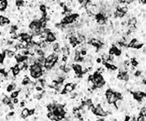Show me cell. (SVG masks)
Masks as SVG:
<instances>
[{
    "instance_id": "12",
    "label": "cell",
    "mask_w": 146,
    "mask_h": 121,
    "mask_svg": "<svg viewBox=\"0 0 146 121\" xmlns=\"http://www.w3.org/2000/svg\"><path fill=\"white\" fill-rule=\"evenodd\" d=\"M128 23V25H137V19L134 18V17H132V18H129L127 21Z\"/></svg>"
},
{
    "instance_id": "7",
    "label": "cell",
    "mask_w": 146,
    "mask_h": 121,
    "mask_svg": "<svg viewBox=\"0 0 146 121\" xmlns=\"http://www.w3.org/2000/svg\"><path fill=\"white\" fill-rule=\"evenodd\" d=\"M118 78L120 81L128 82V80H129V74L128 73V71H126V72H119L118 75Z\"/></svg>"
},
{
    "instance_id": "25",
    "label": "cell",
    "mask_w": 146,
    "mask_h": 121,
    "mask_svg": "<svg viewBox=\"0 0 146 121\" xmlns=\"http://www.w3.org/2000/svg\"><path fill=\"white\" fill-rule=\"evenodd\" d=\"M96 121H104L103 119H98V120H96Z\"/></svg>"
},
{
    "instance_id": "9",
    "label": "cell",
    "mask_w": 146,
    "mask_h": 121,
    "mask_svg": "<svg viewBox=\"0 0 146 121\" xmlns=\"http://www.w3.org/2000/svg\"><path fill=\"white\" fill-rule=\"evenodd\" d=\"M10 23V20L9 18H6L4 15H0V25L1 26H5Z\"/></svg>"
},
{
    "instance_id": "8",
    "label": "cell",
    "mask_w": 146,
    "mask_h": 121,
    "mask_svg": "<svg viewBox=\"0 0 146 121\" xmlns=\"http://www.w3.org/2000/svg\"><path fill=\"white\" fill-rule=\"evenodd\" d=\"M56 35L53 34L52 32H48L46 33V39H45V40L47 41L48 43H53L54 41L56 40Z\"/></svg>"
},
{
    "instance_id": "22",
    "label": "cell",
    "mask_w": 146,
    "mask_h": 121,
    "mask_svg": "<svg viewBox=\"0 0 146 121\" xmlns=\"http://www.w3.org/2000/svg\"><path fill=\"white\" fill-rule=\"evenodd\" d=\"M4 58H5V55H4V53H3V54L0 53V64H2V63H3Z\"/></svg>"
},
{
    "instance_id": "4",
    "label": "cell",
    "mask_w": 146,
    "mask_h": 121,
    "mask_svg": "<svg viewBox=\"0 0 146 121\" xmlns=\"http://www.w3.org/2000/svg\"><path fill=\"white\" fill-rule=\"evenodd\" d=\"M93 113H94L95 115H98V116H101V117H106V116L107 115V113L106 112L105 110L103 109V108L101 107V104H98L97 106H96L95 108L94 111H93Z\"/></svg>"
},
{
    "instance_id": "6",
    "label": "cell",
    "mask_w": 146,
    "mask_h": 121,
    "mask_svg": "<svg viewBox=\"0 0 146 121\" xmlns=\"http://www.w3.org/2000/svg\"><path fill=\"white\" fill-rule=\"evenodd\" d=\"M132 94H133V96H134V99H136L139 102H141L143 98L145 97V93H144V92H142V91H136L134 93H132Z\"/></svg>"
},
{
    "instance_id": "21",
    "label": "cell",
    "mask_w": 146,
    "mask_h": 121,
    "mask_svg": "<svg viewBox=\"0 0 146 121\" xmlns=\"http://www.w3.org/2000/svg\"><path fill=\"white\" fill-rule=\"evenodd\" d=\"M137 121H145V116H143V115H139V117L137 118L136 119Z\"/></svg>"
},
{
    "instance_id": "23",
    "label": "cell",
    "mask_w": 146,
    "mask_h": 121,
    "mask_svg": "<svg viewBox=\"0 0 146 121\" xmlns=\"http://www.w3.org/2000/svg\"><path fill=\"white\" fill-rule=\"evenodd\" d=\"M96 61H97V63H101V58H97Z\"/></svg>"
},
{
    "instance_id": "13",
    "label": "cell",
    "mask_w": 146,
    "mask_h": 121,
    "mask_svg": "<svg viewBox=\"0 0 146 121\" xmlns=\"http://www.w3.org/2000/svg\"><path fill=\"white\" fill-rule=\"evenodd\" d=\"M16 87H17L16 83L12 82V83L9 84V85L7 86V91H8V92H12V91H14V89L16 88Z\"/></svg>"
},
{
    "instance_id": "16",
    "label": "cell",
    "mask_w": 146,
    "mask_h": 121,
    "mask_svg": "<svg viewBox=\"0 0 146 121\" xmlns=\"http://www.w3.org/2000/svg\"><path fill=\"white\" fill-rule=\"evenodd\" d=\"M29 83H30V80L28 77H25L21 81V84L23 86H27Z\"/></svg>"
},
{
    "instance_id": "5",
    "label": "cell",
    "mask_w": 146,
    "mask_h": 121,
    "mask_svg": "<svg viewBox=\"0 0 146 121\" xmlns=\"http://www.w3.org/2000/svg\"><path fill=\"white\" fill-rule=\"evenodd\" d=\"M75 87H76V85H75L74 83H73V82H70V83H67L66 85L64 86L63 91H62V92H61V94H65V93H72V92H73V91L74 90Z\"/></svg>"
},
{
    "instance_id": "17",
    "label": "cell",
    "mask_w": 146,
    "mask_h": 121,
    "mask_svg": "<svg viewBox=\"0 0 146 121\" xmlns=\"http://www.w3.org/2000/svg\"><path fill=\"white\" fill-rule=\"evenodd\" d=\"M10 103H11V98H9V97H4V98H3V103H4V104L8 105Z\"/></svg>"
},
{
    "instance_id": "26",
    "label": "cell",
    "mask_w": 146,
    "mask_h": 121,
    "mask_svg": "<svg viewBox=\"0 0 146 121\" xmlns=\"http://www.w3.org/2000/svg\"><path fill=\"white\" fill-rule=\"evenodd\" d=\"M2 35V33H1V31H0V35Z\"/></svg>"
},
{
    "instance_id": "3",
    "label": "cell",
    "mask_w": 146,
    "mask_h": 121,
    "mask_svg": "<svg viewBox=\"0 0 146 121\" xmlns=\"http://www.w3.org/2000/svg\"><path fill=\"white\" fill-rule=\"evenodd\" d=\"M143 45H144V43L139 42L137 39H132L128 44V47H129V48H134V49H140Z\"/></svg>"
},
{
    "instance_id": "20",
    "label": "cell",
    "mask_w": 146,
    "mask_h": 121,
    "mask_svg": "<svg viewBox=\"0 0 146 121\" xmlns=\"http://www.w3.org/2000/svg\"><path fill=\"white\" fill-rule=\"evenodd\" d=\"M140 115H143V116H146V109H145V106L141 109L140 110Z\"/></svg>"
},
{
    "instance_id": "2",
    "label": "cell",
    "mask_w": 146,
    "mask_h": 121,
    "mask_svg": "<svg viewBox=\"0 0 146 121\" xmlns=\"http://www.w3.org/2000/svg\"><path fill=\"white\" fill-rule=\"evenodd\" d=\"M106 98H107V103L110 104H114L118 100V98L115 95L114 91L112 89H108L106 91Z\"/></svg>"
},
{
    "instance_id": "1",
    "label": "cell",
    "mask_w": 146,
    "mask_h": 121,
    "mask_svg": "<svg viewBox=\"0 0 146 121\" xmlns=\"http://www.w3.org/2000/svg\"><path fill=\"white\" fill-rule=\"evenodd\" d=\"M30 76H31L33 78L36 79L41 77L43 75V69L42 66L39 64H35L31 65L30 66Z\"/></svg>"
},
{
    "instance_id": "18",
    "label": "cell",
    "mask_w": 146,
    "mask_h": 121,
    "mask_svg": "<svg viewBox=\"0 0 146 121\" xmlns=\"http://www.w3.org/2000/svg\"><path fill=\"white\" fill-rule=\"evenodd\" d=\"M39 9L42 14H45V13L46 12V5H44V4H41Z\"/></svg>"
},
{
    "instance_id": "11",
    "label": "cell",
    "mask_w": 146,
    "mask_h": 121,
    "mask_svg": "<svg viewBox=\"0 0 146 121\" xmlns=\"http://www.w3.org/2000/svg\"><path fill=\"white\" fill-rule=\"evenodd\" d=\"M11 71H12V72H13V74H14V77H15V76H18L20 72V70L19 69V67L17 66V65H15V66H13V67L11 68Z\"/></svg>"
},
{
    "instance_id": "19",
    "label": "cell",
    "mask_w": 146,
    "mask_h": 121,
    "mask_svg": "<svg viewBox=\"0 0 146 121\" xmlns=\"http://www.w3.org/2000/svg\"><path fill=\"white\" fill-rule=\"evenodd\" d=\"M19 93H20L19 91H14V92H12V93H11V98H18Z\"/></svg>"
},
{
    "instance_id": "10",
    "label": "cell",
    "mask_w": 146,
    "mask_h": 121,
    "mask_svg": "<svg viewBox=\"0 0 146 121\" xmlns=\"http://www.w3.org/2000/svg\"><path fill=\"white\" fill-rule=\"evenodd\" d=\"M8 8V0H0V11H5Z\"/></svg>"
},
{
    "instance_id": "24",
    "label": "cell",
    "mask_w": 146,
    "mask_h": 121,
    "mask_svg": "<svg viewBox=\"0 0 146 121\" xmlns=\"http://www.w3.org/2000/svg\"><path fill=\"white\" fill-rule=\"evenodd\" d=\"M140 2L142 3L144 5H145V0H140Z\"/></svg>"
},
{
    "instance_id": "14",
    "label": "cell",
    "mask_w": 146,
    "mask_h": 121,
    "mask_svg": "<svg viewBox=\"0 0 146 121\" xmlns=\"http://www.w3.org/2000/svg\"><path fill=\"white\" fill-rule=\"evenodd\" d=\"M29 115H30V114H29V109H24L23 110L21 111V118L22 119H26Z\"/></svg>"
},
{
    "instance_id": "15",
    "label": "cell",
    "mask_w": 146,
    "mask_h": 121,
    "mask_svg": "<svg viewBox=\"0 0 146 121\" xmlns=\"http://www.w3.org/2000/svg\"><path fill=\"white\" fill-rule=\"evenodd\" d=\"M15 6H17L18 8H23L24 5H25V1L24 0H15Z\"/></svg>"
}]
</instances>
